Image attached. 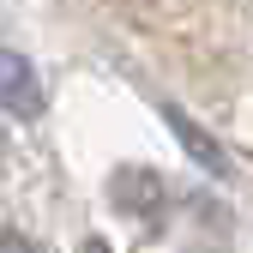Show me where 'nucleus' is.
<instances>
[{"label": "nucleus", "instance_id": "obj_1", "mask_svg": "<svg viewBox=\"0 0 253 253\" xmlns=\"http://www.w3.org/2000/svg\"><path fill=\"white\" fill-rule=\"evenodd\" d=\"M0 109L12 121H42V109H48L42 79H37V67L18 48H0Z\"/></svg>", "mask_w": 253, "mask_h": 253}, {"label": "nucleus", "instance_id": "obj_2", "mask_svg": "<svg viewBox=\"0 0 253 253\" xmlns=\"http://www.w3.org/2000/svg\"><path fill=\"white\" fill-rule=\"evenodd\" d=\"M163 121H169V133L181 139V151L193 157V163H199V169H205L211 181H229V175H235V169H229V151L217 145V139L205 133V126H199L193 115H187V109H175V103H163Z\"/></svg>", "mask_w": 253, "mask_h": 253}, {"label": "nucleus", "instance_id": "obj_3", "mask_svg": "<svg viewBox=\"0 0 253 253\" xmlns=\"http://www.w3.org/2000/svg\"><path fill=\"white\" fill-rule=\"evenodd\" d=\"M157 199H163V181H157L151 169H121V175H115V205H121L126 217H145Z\"/></svg>", "mask_w": 253, "mask_h": 253}]
</instances>
